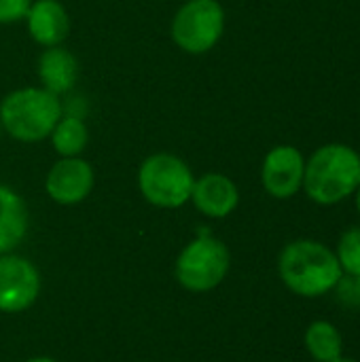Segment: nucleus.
I'll use <instances>...</instances> for the list:
<instances>
[{"label": "nucleus", "mask_w": 360, "mask_h": 362, "mask_svg": "<svg viewBox=\"0 0 360 362\" xmlns=\"http://www.w3.org/2000/svg\"><path fill=\"white\" fill-rule=\"evenodd\" d=\"M62 115V98L40 85L11 89L0 100L2 134L21 144H38L49 140Z\"/></svg>", "instance_id": "1"}, {"label": "nucleus", "mask_w": 360, "mask_h": 362, "mask_svg": "<svg viewBox=\"0 0 360 362\" xmlns=\"http://www.w3.org/2000/svg\"><path fill=\"white\" fill-rule=\"evenodd\" d=\"M359 185L360 153L348 144H325L306 159L301 191L318 206L342 204L354 195Z\"/></svg>", "instance_id": "2"}, {"label": "nucleus", "mask_w": 360, "mask_h": 362, "mask_svg": "<svg viewBox=\"0 0 360 362\" xmlns=\"http://www.w3.org/2000/svg\"><path fill=\"white\" fill-rule=\"evenodd\" d=\"M278 274L291 293L314 299L331 293L344 272L335 252L323 242L295 240L282 248Z\"/></svg>", "instance_id": "3"}, {"label": "nucleus", "mask_w": 360, "mask_h": 362, "mask_svg": "<svg viewBox=\"0 0 360 362\" xmlns=\"http://www.w3.org/2000/svg\"><path fill=\"white\" fill-rule=\"evenodd\" d=\"M195 174L176 153L157 151L142 159L136 185L146 204L161 210H178L189 204Z\"/></svg>", "instance_id": "4"}, {"label": "nucleus", "mask_w": 360, "mask_h": 362, "mask_svg": "<svg viewBox=\"0 0 360 362\" xmlns=\"http://www.w3.org/2000/svg\"><path fill=\"white\" fill-rule=\"evenodd\" d=\"M231 267V252L223 240L208 229L199 233L178 252L174 276L189 293H208L223 284Z\"/></svg>", "instance_id": "5"}, {"label": "nucleus", "mask_w": 360, "mask_h": 362, "mask_svg": "<svg viewBox=\"0 0 360 362\" xmlns=\"http://www.w3.org/2000/svg\"><path fill=\"white\" fill-rule=\"evenodd\" d=\"M225 23L219 0H185L170 21V38L187 55H206L221 42Z\"/></svg>", "instance_id": "6"}, {"label": "nucleus", "mask_w": 360, "mask_h": 362, "mask_svg": "<svg viewBox=\"0 0 360 362\" xmlns=\"http://www.w3.org/2000/svg\"><path fill=\"white\" fill-rule=\"evenodd\" d=\"M38 267L15 252L0 255V312L21 314L30 310L40 295Z\"/></svg>", "instance_id": "7"}, {"label": "nucleus", "mask_w": 360, "mask_h": 362, "mask_svg": "<svg viewBox=\"0 0 360 362\" xmlns=\"http://www.w3.org/2000/svg\"><path fill=\"white\" fill-rule=\"evenodd\" d=\"M95 187V170L85 157H57L45 176V193L57 206L83 204Z\"/></svg>", "instance_id": "8"}, {"label": "nucleus", "mask_w": 360, "mask_h": 362, "mask_svg": "<svg viewBox=\"0 0 360 362\" xmlns=\"http://www.w3.org/2000/svg\"><path fill=\"white\" fill-rule=\"evenodd\" d=\"M306 157L293 144H278L267 151L261 163V185L274 199H291L303 189Z\"/></svg>", "instance_id": "9"}, {"label": "nucleus", "mask_w": 360, "mask_h": 362, "mask_svg": "<svg viewBox=\"0 0 360 362\" xmlns=\"http://www.w3.org/2000/svg\"><path fill=\"white\" fill-rule=\"evenodd\" d=\"M193 208L212 221H221L231 216L240 206V189L238 185L223 172H206L195 176L191 199Z\"/></svg>", "instance_id": "10"}, {"label": "nucleus", "mask_w": 360, "mask_h": 362, "mask_svg": "<svg viewBox=\"0 0 360 362\" xmlns=\"http://www.w3.org/2000/svg\"><path fill=\"white\" fill-rule=\"evenodd\" d=\"M23 23L30 38L42 49L64 45L72 30L70 13L62 0H32Z\"/></svg>", "instance_id": "11"}, {"label": "nucleus", "mask_w": 360, "mask_h": 362, "mask_svg": "<svg viewBox=\"0 0 360 362\" xmlns=\"http://www.w3.org/2000/svg\"><path fill=\"white\" fill-rule=\"evenodd\" d=\"M79 74H81V64L76 55L64 45L42 49L36 59V76L40 87H45L47 91L59 98L74 91Z\"/></svg>", "instance_id": "12"}, {"label": "nucleus", "mask_w": 360, "mask_h": 362, "mask_svg": "<svg viewBox=\"0 0 360 362\" xmlns=\"http://www.w3.org/2000/svg\"><path fill=\"white\" fill-rule=\"evenodd\" d=\"M30 212L25 199L11 187L0 182V255L13 252L28 235Z\"/></svg>", "instance_id": "13"}, {"label": "nucleus", "mask_w": 360, "mask_h": 362, "mask_svg": "<svg viewBox=\"0 0 360 362\" xmlns=\"http://www.w3.org/2000/svg\"><path fill=\"white\" fill-rule=\"evenodd\" d=\"M51 148L57 157H83L89 146V125L85 117L64 112L49 136Z\"/></svg>", "instance_id": "14"}, {"label": "nucleus", "mask_w": 360, "mask_h": 362, "mask_svg": "<svg viewBox=\"0 0 360 362\" xmlns=\"http://www.w3.org/2000/svg\"><path fill=\"white\" fill-rule=\"evenodd\" d=\"M306 348L314 361L333 362L342 356L344 339L335 325L327 320H316L306 331Z\"/></svg>", "instance_id": "15"}, {"label": "nucleus", "mask_w": 360, "mask_h": 362, "mask_svg": "<svg viewBox=\"0 0 360 362\" xmlns=\"http://www.w3.org/2000/svg\"><path fill=\"white\" fill-rule=\"evenodd\" d=\"M335 257L344 274H360V227L344 231Z\"/></svg>", "instance_id": "16"}, {"label": "nucleus", "mask_w": 360, "mask_h": 362, "mask_svg": "<svg viewBox=\"0 0 360 362\" xmlns=\"http://www.w3.org/2000/svg\"><path fill=\"white\" fill-rule=\"evenodd\" d=\"M333 291L342 305L360 308V274H342Z\"/></svg>", "instance_id": "17"}, {"label": "nucleus", "mask_w": 360, "mask_h": 362, "mask_svg": "<svg viewBox=\"0 0 360 362\" xmlns=\"http://www.w3.org/2000/svg\"><path fill=\"white\" fill-rule=\"evenodd\" d=\"M32 0H0V25H13L25 19Z\"/></svg>", "instance_id": "18"}, {"label": "nucleus", "mask_w": 360, "mask_h": 362, "mask_svg": "<svg viewBox=\"0 0 360 362\" xmlns=\"http://www.w3.org/2000/svg\"><path fill=\"white\" fill-rule=\"evenodd\" d=\"M25 362H57L55 358H49V356H34V358H28Z\"/></svg>", "instance_id": "19"}, {"label": "nucleus", "mask_w": 360, "mask_h": 362, "mask_svg": "<svg viewBox=\"0 0 360 362\" xmlns=\"http://www.w3.org/2000/svg\"><path fill=\"white\" fill-rule=\"evenodd\" d=\"M354 195H356V210H359V214H360V185H359V187H356Z\"/></svg>", "instance_id": "20"}, {"label": "nucleus", "mask_w": 360, "mask_h": 362, "mask_svg": "<svg viewBox=\"0 0 360 362\" xmlns=\"http://www.w3.org/2000/svg\"><path fill=\"white\" fill-rule=\"evenodd\" d=\"M333 362H356V361H352V358H344V356H339L337 361H333Z\"/></svg>", "instance_id": "21"}, {"label": "nucleus", "mask_w": 360, "mask_h": 362, "mask_svg": "<svg viewBox=\"0 0 360 362\" xmlns=\"http://www.w3.org/2000/svg\"><path fill=\"white\" fill-rule=\"evenodd\" d=\"M0 138H2V127H0Z\"/></svg>", "instance_id": "22"}]
</instances>
